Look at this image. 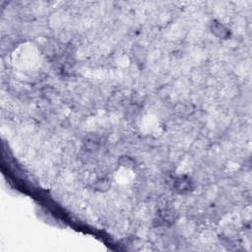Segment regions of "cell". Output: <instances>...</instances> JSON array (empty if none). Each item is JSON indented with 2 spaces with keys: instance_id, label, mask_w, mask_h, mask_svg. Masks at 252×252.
Segmentation results:
<instances>
[{
  "instance_id": "obj_1",
  "label": "cell",
  "mask_w": 252,
  "mask_h": 252,
  "mask_svg": "<svg viewBox=\"0 0 252 252\" xmlns=\"http://www.w3.org/2000/svg\"><path fill=\"white\" fill-rule=\"evenodd\" d=\"M172 189L179 195L188 194L194 190V181L188 175L177 176L172 182Z\"/></svg>"
},
{
  "instance_id": "obj_3",
  "label": "cell",
  "mask_w": 252,
  "mask_h": 252,
  "mask_svg": "<svg viewBox=\"0 0 252 252\" xmlns=\"http://www.w3.org/2000/svg\"><path fill=\"white\" fill-rule=\"evenodd\" d=\"M211 32L220 39H227L230 36L229 30L220 22L215 20L211 24Z\"/></svg>"
},
{
  "instance_id": "obj_2",
  "label": "cell",
  "mask_w": 252,
  "mask_h": 252,
  "mask_svg": "<svg viewBox=\"0 0 252 252\" xmlns=\"http://www.w3.org/2000/svg\"><path fill=\"white\" fill-rule=\"evenodd\" d=\"M177 219V213L173 209H162L157 214L155 219V223L157 226H165L168 227L172 225Z\"/></svg>"
}]
</instances>
